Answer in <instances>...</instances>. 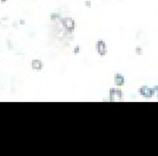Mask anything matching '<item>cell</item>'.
Returning <instances> with one entry per match:
<instances>
[{"mask_svg":"<svg viewBox=\"0 0 158 156\" xmlns=\"http://www.w3.org/2000/svg\"><path fill=\"white\" fill-rule=\"evenodd\" d=\"M60 24H61V27L64 28V31L66 33H73L74 27H76V22L73 19H71V18H60Z\"/></svg>","mask_w":158,"mask_h":156,"instance_id":"6da1fadb","label":"cell"},{"mask_svg":"<svg viewBox=\"0 0 158 156\" xmlns=\"http://www.w3.org/2000/svg\"><path fill=\"white\" fill-rule=\"evenodd\" d=\"M109 100L110 101H122L123 100V92L120 88H111L109 92Z\"/></svg>","mask_w":158,"mask_h":156,"instance_id":"7a4b0ae2","label":"cell"},{"mask_svg":"<svg viewBox=\"0 0 158 156\" xmlns=\"http://www.w3.org/2000/svg\"><path fill=\"white\" fill-rule=\"evenodd\" d=\"M139 94L143 96L144 99H151L155 96V88L151 87H148V86H142L139 88Z\"/></svg>","mask_w":158,"mask_h":156,"instance_id":"3957f363","label":"cell"},{"mask_svg":"<svg viewBox=\"0 0 158 156\" xmlns=\"http://www.w3.org/2000/svg\"><path fill=\"white\" fill-rule=\"evenodd\" d=\"M96 51L98 53L100 57H104L107 52V48H106V44L104 40H98L96 42Z\"/></svg>","mask_w":158,"mask_h":156,"instance_id":"277c9868","label":"cell"},{"mask_svg":"<svg viewBox=\"0 0 158 156\" xmlns=\"http://www.w3.org/2000/svg\"><path fill=\"white\" fill-rule=\"evenodd\" d=\"M113 81H114V85L117 86V87H122V86H124V84H125V78L122 74L117 73V74H114Z\"/></svg>","mask_w":158,"mask_h":156,"instance_id":"5b68a950","label":"cell"},{"mask_svg":"<svg viewBox=\"0 0 158 156\" xmlns=\"http://www.w3.org/2000/svg\"><path fill=\"white\" fill-rule=\"evenodd\" d=\"M31 67H32V69H35V71H40V69H43V67H44V64H43L40 60H33L32 64H31Z\"/></svg>","mask_w":158,"mask_h":156,"instance_id":"8992f818","label":"cell"},{"mask_svg":"<svg viewBox=\"0 0 158 156\" xmlns=\"http://www.w3.org/2000/svg\"><path fill=\"white\" fill-rule=\"evenodd\" d=\"M136 54H137V55H142V54H143V48H142V47H136Z\"/></svg>","mask_w":158,"mask_h":156,"instance_id":"52a82bcc","label":"cell"},{"mask_svg":"<svg viewBox=\"0 0 158 156\" xmlns=\"http://www.w3.org/2000/svg\"><path fill=\"white\" fill-rule=\"evenodd\" d=\"M79 51H80V47H79V46H77V47L74 48V54H78Z\"/></svg>","mask_w":158,"mask_h":156,"instance_id":"ba28073f","label":"cell"},{"mask_svg":"<svg viewBox=\"0 0 158 156\" xmlns=\"http://www.w3.org/2000/svg\"><path fill=\"white\" fill-rule=\"evenodd\" d=\"M85 5H86V7H87V8H90V7H91V1H89V0H87V1H85Z\"/></svg>","mask_w":158,"mask_h":156,"instance_id":"9c48e42d","label":"cell"},{"mask_svg":"<svg viewBox=\"0 0 158 156\" xmlns=\"http://www.w3.org/2000/svg\"><path fill=\"white\" fill-rule=\"evenodd\" d=\"M153 88H155V93H156V95H157V98H158V86H155Z\"/></svg>","mask_w":158,"mask_h":156,"instance_id":"30bf717a","label":"cell"},{"mask_svg":"<svg viewBox=\"0 0 158 156\" xmlns=\"http://www.w3.org/2000/svg\"><path fill=\"white\" fill-rule=\"evenodd\" d=\"M4 1H6V0H1V2H4Z\"/></svg>","mask_w":158,"mask_h":156,"instance_id":"8fae6325","label":"cell"}]
</instances>
